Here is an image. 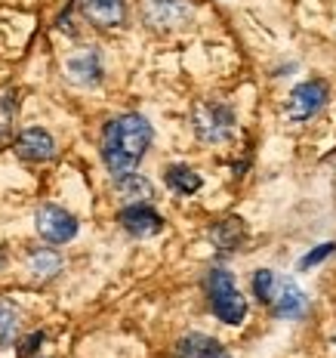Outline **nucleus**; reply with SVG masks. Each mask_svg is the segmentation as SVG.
<instances>
[{
    "instance_id": "f257e3e1",
    "label": "nucleus",
    "mask_w": 336,
    "mask_h": 358,
    "mask_svg": "<svg viewBox=\"0 0 336 358\" xmlns=\"http://www.w3.org/2000/svg\"><path fill=\"white\" fill-rule=\"evenodd\" d=\"M152 139H154L152 124L142 115H136V111L108 121L105 133H102V161H105L108 173L115 179L136 173Z\"/></svg>"
},
{
    "instance_id": "f03ea898",
    "label": "nucleus",
    "mask_w": 336,
    "mask_h": 358,
    "mask_svg": "<svg viewBox=\"0 0 336 358\" xmlns=\"http://www.w3.org/2000/svg\"><path fill=\"white\" fill-rule=\"evenodd\" d=\"M207 294H210V309L222 324H241L247 318V300L235 285V275L228 268H210L207 272Z\"/></svg>"
},
{
    "instance_id": "7ed1b4c3",
    "label": "nucleus",
    "mask_w": 336,
    "mask_h": 358,
    "mask_svg": "<svg viewBox=\"0 0 336 358\" xmlns=\"http://www.w3.org/2000/svg\"><path fill=\"white\" fill-rule=\"evenodd\" d=\"M195 133L200 143H210V145H222L235 136V111L222 102H198L195 106Z\"/></svg>"
},
{
    "instance_id": "20e7f679",
    "label": "nucleus",
    "mask_w": 336,
    "mask_h": 358,
    "mask_svg": "<svg viewBox=\"0 0 336 358\" xmlns=\"http://www.w3.org/2000/svg\"><path fill=\"white\" fill-rule=\"evenodd\" d=\"M34 226H37V235H41L47 244H68L71 238L78 235V220L56 204L37 207Z\"/></svg>"
},
{
    "instance_id": "39448f33",
    "label": "nucleus",
    "mask_w": 336,
    "mask_h": 358,
    "mask_svg": "<svg viewBox=\"0 0 336 358\" xmlns=\"http://www.w3.org/2000/svg\"><path fill=\"white\" fill-rule=\"evenodd\" d=\"M327 96H330V90H327L324 80H305V84L293 87V93L287 99V117L293 124L312 121L327 106Z\"/></svg>"
},
{
    "instance_id": "423d86ee",
    "label": "nucleus",
    "mask_w": 336,
    "mask_h": 358,
    "mask_svg": "<svg viewBox=\"0 0 336 358\" xmlns=\"http://www.w3.org/2000/svg\"><path fill=\"white\" fill-rule=\"evenodd\" d=\"M142 13L152 28L170 31L191 19V3L189 0H142Z\"/></svg>"
},
{
    "instance_id": "0eeeda50",
    "label": "nucleus",
    "mask_w": 336,
    "mask_h": 358,
    "mask_svg": "<svg viewBox=\"0 0 336 358\" xmlns=\"http://www.w3.org/2000/svg\"><path fill=\"white\" fill-rule=\"evenodd\" d=\"M272 312L275 318H302L305 309H309V296H305V290L296 285L293 278H278L275 281V294H272Z\"/></svg>"
},
{
    "instance_id": "6e6552de",
    "label": "nucleus",
    "mask_w": 336,
    "mask_h": 358,
    "mask_svg": "<svg viewBox=\"0 0 336 358\" xmlns=\"http://www.w3.org/2000/svg\"><path fill=\"white\" fill-rule=\"evenodd\" d=\"M117 220H121L124 232H130V235H136V238H152V235H158L161 229H163L161 213L152 210L148 204H130V207H124Z\"/></svg>"
},
{
    "instance_id": "1a4fd4ad",
    "label": "nucleus",
    "mask_w": 336,
    "mask_h": 358,
    "mask_svg": "<svg viewBox=\"0 0 336 358\" xmlns=\"http://www.w3.org/2000/svg\"><path fill=\"white\" fill-rule=\"evenodd\" d=\"M65 71H68V78L74 80V84L80 87H96L102 80V56L96 47H87L80 50V53H74L68 62H65Z\"/></svg>"
},
{
    "instance_id": "9d476101",
    "label": "nucleus",
    "mask_w": 336,
    "mask_h": 358,
    "mask_svg": "<svg viewBox=\"0 0 336 358\" xmlns=\"http://www.w3.org/2000/svg\"><path fill=\"white\" fill-rule=\"evenodd\" d=\"M16 155L22 161L41 164V161H50L56 155V143L43 127H31V130H22V136L16 139Z\"/></svg>"
},
{
    "instance_id": "9b49d317",
    "label": "nucleus",
    "mask_w": 336,
    "mask_h": 358,
    "mask_svg": "<svg viewBox=\"0 0 336 358\" xmlns=\"http://www.w3.org/2000/svg\"><path fill=\"white\" fill-rule=\"evenodd\" d=\"M80 13L96 28H117L126 16L124 0H80Z\"/></svg>"
},
{
    "instance_id": "f8f14e48",
    "label": "nucleus",
    "mask_w": 336,
    "mask_h": 358,
    "mask_svg": "<svg viewBox=\"0 0 336 358\" xmlns=\"http://www.w3.org/2000/svg\"><path fill=\"white\" fill-rule=\"evenodd\" d=\"M176 358H231V352L216 337L207 334H185L176 343Z\"/></svg>"
},
{
    "instance_id": "ddd939ff",
    "label": "nucleus",
    "mask_w": 336,
    "mask_h": 358,
    "mask_svg": "<svg viewBox=\"0 0 336 358\" xmlns=\"http://www.w3.org/2000/svg\"><path fill=\"white\" fill-rule=\"evenodd\" d=\"M210 238L219 250H241V244L247 241V229H244V222L238 216H228V220L216 222L210 229Z\"/></svg>"
},
{
    "instance_id": "4468645a",
    "label": "nucleus",
    "mask_w": 336,
    "mask_h": 358,
    "mask_svg": "<svg viewBox=\"0 0 336 358\" xmlns=\"http://www.w3.org/2000/svg\"><path fill=\"white\" fill-rule=\"evenodd\" d=\"M117 195L130 204H145L148 198H154V185L148 182L145 176L139 173H130V176H121L117 179Z\"/></svg>"
},
{
    "instance_id": "2eb2a0df",
    "label": "nucleus",
    "mask_w": 336,
    "mask_h": 358,
    "mask_svg": "<svg viewBox=\"0 0 336 358\" xmlns=\"http://www.w3.org/2000/svg\"><path fill=\"white\" fill-rule=\"evenodd\" d=\"M28 268H31L34 278H53V275L62 272V257L50 248H41V250H31L28 253Z\"/></svg>"
},
{
    "instance_id": "dca6fc26",
    "label": "nucleus",
    "mask_w": 336,
    "mask_h": 358,
    "mask_svg": "<svg viewBox=\"0 0 336 358\" xmlns=\"http://www.w3.org/2000/svg\"><path fill=\"white\" fill-rule=\"evenodd\" d=\"M167 185L176 195H195L200 189V176L185 164H173V167H167Z\"/></svg>"
},
{
    "instance_id": "f3484780",
    "label": "nucleus",
    "mask_w": 336,
    "mask_h": 358,
    "mask_svg": "<svg viewBox=\"0 0 336 358\" xmlns=\"http://www.w3.org/2000/svg\"><path fill=\"white\" fill-rule=\"evenodd\" d=\"M19 334V309L10 300H0V349L13 346Z\"/></svg>"
},
{
    "instance_id": "a211bd4d",
    "label": "nucleus",
    "mask_w": 336,
    "mask_h": 358,
    "mask_svg": "<svg viewBox=\"0 0 336 358\" xmlns=\"http://www.w3.org/2000/svg\"><path fill=\"white\" fill-rule=\"evenodd\" d=\"M275 281H278V275H275L272 268H259V272L253 275V294H256L263 303H272Z\"/></svg>"
},
{
    "instance_id": "6ab92c4d",
    "label": "nucleus",
    "mask_w": 336,
    "mask_h": 358,
    "mask_svg": "<svg viewBox=\"0 0 336 358\" xmlns=\"http://www.w3.org/2000/svg\"><path fill=\"white\" fill-rule=\"evenodd\" d=\"M330 253H336V241H327V244H318L312 253H305V257L300 259V272H305V268H312V266H318L321 259H327Z\"/></svg>"
},
{
    "instance_id": "aec40b11",
    "label": "nucleus",
    "mask_w": 336,
    "mask_h": 358,
    "mask_svg": "<svg viewBox=\"0 0 336 358\" xmlns=\"http://www.w3.org/2000/svg\"><path fill=\"white\" fill-rule=\"evenodd\" d=\"M41 343H43V334H41V331L31 334V337H25V343H22V358H25V355H34L37 349H41Z\"/></svg>"
}]
</instances>
